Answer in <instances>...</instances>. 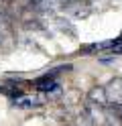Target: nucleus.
Returning a JSON list of instances; mask_svg holds the SVG:
<instances>
[{"label":"nucleus","mask_w":122,"mask_h":126,"mask_svg":"<svg viewBox=\"0 0 122 126\" xmlns=\"http://www.w3.org/2000/svg\"><path fill=\"white\" fill-rule=\"evenodd\" d=\"M12 41V33L8 27V18L4 12H0V47H8Z\"/></svg>","instance_id":"f03ea898"},{"label":"nucleus","mask_w":122,"mask_h":126,"mask_svg":"<svg viewBox=\"0 0 122 126\" xmlns=\"http://www.w3.org/2000/svg\"><path fill=\"white\" fill-rule=\"evenodd\" d=\"M12 104L14 106H18V108H33V106H37L39 102H35V98H18V100H12Z\"/></svg>","instance_id":"39448f33"},{"label":"nucleus","mask_w":122,"mask_h":126,"mask_svg":"<svg viewBox=\"0 0 122 126\" xmlns=\"http://www.w3.org/2000/svg\"><path fill=\"white\" fill-rule=\"evenodd\" d=\"M73 2H77V0H59V6L67 8V6H69V4H73Z\"/></svg>","instance_id":"423d86ee"},{"label":"nucleus","mask_w":122,"mask_h":126,"mask_svg":"<svg viewBox=\"0 0 122 126\" xmlns=\"http://www.w3.org/2000/svg\"><path fill=\"white\" fill-rule=\"evenodd\" d=\"M37 88L41 92H53V90H57V81L53 77L45 75V77H41V79H37Z\"/></svg>","instance_id":"20e7f679"},{"label":"nucleus","mask_w":122,"mask_h":126,"mask_svg":"<svg viewBox=\"0 0 122 126\" xmlns=\"http://www.w3.org/2000/svg\"><path fill=\"white\" fill-rule=\"evenodd\" d=\"M87 100L92 102V104H98V106H106L108 104V98H106V90L104 88H94L89 92Z\"/></svg>","instance_id":"7ed1b4c3"},{"label":"nucleus","mask_w":122,"mask_h":126,"mask_svg":"<svg viewBox=\"0 0 122 126\" xmlns=\"http://www.w3.org/2000/svg\"><path fill=\"white\" fill-rule=\"evenodd\" d=\"M104 90H106V98H108V102H112L114 106L122 104V79H112Z\"/></svg>","instance_id":"f257e3e1"},{"label":"nucleus","mask_w":122,"mask_h":126,"mask_svg":"<svg viewBox=\"0 0 122 126\" xmlns=\"http://www.w3.org/2000/svg\"><path fill=\"white\" fill-rule=\"evenodd\" d=\"M6 2H10V0H6Z\"/></svg>","instance_id":"0eeeda50"}]
</instances>
